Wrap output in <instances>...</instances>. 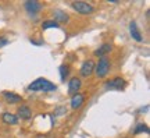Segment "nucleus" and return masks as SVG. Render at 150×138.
Wrapping results in <instances>:
<instances>
[{
  "mask_svg": "<svg viewBox=\"0 0 150 138\" xmlns=\"http://www.w3.org/2000/svg\"><path fill=\"white\" fill-rule=\"evenodd\" d=\"M95 61L92 60V59H89V60H85L83 63H82V66H81L79 69V73L82 77H85V78H88V77H91L92 74H93V71H95Z\"/></svg>",
  "mask_w": 150,
  "mask_h": 138,
  "instance_id": "obj_4",
  "label": "nucleus"
},
{
  "mask_svg": "<svg viewBox=\"0 0 150 138\" xmlns=\"http://www.w3.org/2000/svg\"><path fill=\"white\" fill-rule=\"evenodd\" d=\"M106 87L110 89H115V91H122L127 87V81L124 80L122 77H114L112 80L106 82Z\"/></svg>",
  "mask_w": 150,
  "mask_h": 138,
  "instance_id": "obj_5",
  "label": "nucleus"
},
{
  "mask_svg": "<svg viewBox=\"0 0 150 138\" xmlns=\"http://www.w3.org/2000/svg\"><path fill=\"white\" fill-rule=\"evenodd\" d=\"M129 34H131V36L134 38L136 42H142V41H143V38L140 35L139 28H138V25H136L135 21H131V24H129Z\"/></svg>",
  "mask_w": 150,
  "mask_h": 138,
  "instance_id": "obj_11",
  "label": "nucleus"
},
{
  "mask_svg": "<svg viewBox=\"0 0 150 138\" xmlns=\"http://www.w3.org/2000/svg\"><path fill=\"white\" fill-rule=\"evenodd\" d=\"M17 113H18V119H21V120H29L31 117H32V110H31V107L28 106V105H21V106L17 109Z\"/></svg>",
  "mask_w": 150,
  "mask_h": 138,
  "instance_id": "obj_9",
  "label": "nucleus"
},
{
  "mask_svg": "<svg viewBox=\"0 0 150 138\" xmlns=\"http://www.w3.org/2000/svg\"><path fill=\"white\" fill-rule=\"evenodd\" d=\"M36 138H45V135H38Z\"/></svg>",
  "mask_w": 150,
  "mask_h": 138,
  "instance_id": "obj_20",
  "label": "nucleus"
},
{
  "mask_svg": "<svg viewBox=\"0 0 150 138\" xmlns=\"http://www.w3.org/2000/svg\"><path fill=\"white\" fill-rule=\"evenodd\" d=\"M59 70H60V78H61V81H65L68 78V75H70V66L68 64H61Z\"/></svg>",
  "mask_w": 150,
  "mask_h": 138,
  "instance_id": "obj_15",
  "label": "nucleus"
},
{
  "mask_svg": "<svg viewBox=\"0 0 150 138\" xmlns=\"http://www.w3.org/2000/svg\"><path fill=\"white\" fill-rule=\"evenodd\" d=\"M85 103V95L83 94H75V95L71 96V101H70V105H71V109L74 110H78L79 107H82V105Z\"/></svg>",
  "mask_w": 150,
  "mask_h": 138,
  "instance_id": "obj_8",
  "label": "nucleus"
},
{
  "mask_svg": "<svg viewBox=\"0 0 150 138\" xmlns=\"http://www.w3.org/2000/svg\"><path fill=\"white\" fill-rule=\"evenodd\" d=\"M8 43V39L6 36H0V48H3L4 45H7Z\"/></svg>",
  "mask_w": 150,
  "mask_h": 138,
  "instance_id": "obj_19",
  "label": "nucleus"
},
{
  "mask_svg": "<svg viewBox=\"0 0 150 138\" xmlns=\"http://www.w3.org/2000/svg\"><path fill=\"white\" fill-rule=\"evenodd\" d=\"M71 7L74 9L76 13H79L81 16H89L95 11V7L88 3V1H72Z\"/></svg>",
  "mask_w": 150,
  "mask_h": 138,
  "instance_id": "obj_3",
  "label": "nucleus"
},
{
  "mask_svg": "<svg viewBox=\"0 0 150 138\" xmlns=\"http://www.w3.org/2000/svg\"><path fill=\"white\" fill-rule=\"evenodd\" d=\"M60 25L54 20H46L42 22V29H49V28H59Z\"/></svg>",
  "mask_w": 150,
  "mask_h": 138,
  "instance_id": "obj_16",
  "label": "nucleus"
},
{
  "mask_svg": "<svg viewBox=\"0 0 150 138\" xmlns=\"http://www.w3.org/2000/svg\"><path fill=\"white\" fill-rule=\"evenodd\" d=\"M81 87H82V80H81L79 77H72L70 81H68V94L71 96L75 95V94H78L81 89Z\"/></svg>",
  "mask_w": 150,
  "mask_h": 138,
  "instance_id": "obj_7",
  "label": "nucleus"
},
{
  "mask_svg": "<svg viewBox=\"0 0 150 138\" xmlns=\"http://www.w3.org/2000/svg\"><path fill=\"white\" fill-rule=\"evenodd\" d=\"M139 133H149V127L146 126L145 123H138V124H136L135 134H139Z\"/></svg>",
  "mask_w": 150,
  "mask_h": 138,
  "instance_id": "obj_17",
  "label": "nucleus"
},
{
  "mask_svg": "<svg viewBox=\"0 0 150 138\" xmlns=\"http://www.w3.org/2000/svg\"><path fill=\"white\" fill-rule=\"evenodd\" d=\"M1 96L7 103L10 105H16V103H21L22 102V96L16 94V92H11V91H3L1 92Z\"/></svg>",
  "mask_w": 150,
  "mask_h": 138,
  "instance_id": "obj_6",
  "label": "nucleus"
},
{
  "mask_svg": "<svg viewBox=\"0 0 150 138\" xmlns=\"http://www.w3.org/2000/svg\"><path fill=\"white\" fill-rule=\"evenodd\" d=\"M24 7H25V10H27L28 13L36 14V13H39V11L43 9V4L39 3V1H25Z\"/></svg>",
  "mask_w": 150,
  "mask_h": 138,
  "instance_id": "obj_10",
  "label": "nucleus"
},
{
  "mask_svg": "<svg viewBox=\"0 0 150 138\" xmlns=\"http://www.w3.org/2000/svg\"><path fill=\"white\" fill-rule=\"evenodd\" d=\"M56 89H57V85L50 82L46 78H38L32 81L27 88V91L29 92H54Z\"/></svg>",
  "mask_w": 150,
  "mask_h": 138,
  "instance_id": "obj_1",
  "label": "nucleus"
},
{
  "mask_svg": "<svg viewBox=\"0 0 150 138\" xmlns=\"http://www.w3.org/2000/svg\"><path fill=\"white\" fill-rule=\"evenodd\" d=\"M110 67H111L110 59H108L107 56H103V57L99 59V61L95 64V71H93V73L96 74L97 78H104V77L108 74Z\"/></svg>",
  "mask_w": 150,
  "mask_h": 138,
  "instance_id": "obj_2",
  "label": "nucleus"
},
{
  "mask_svg": "<svg viewBox=\"0 0 150 138\" xmlns=\"http://www.w3.org/2000/svg\"><path fill=\"white\" fill-rule=\"evenodd\" d=\"M68 14L64 13L63 10H54L53 11V20L60 25V22H67L68 21Z\"/></svg>",
  "mask_w": 150,
  "mask_h": 138,
  "instance_id": "obj_14",
  "label": "nucleus"
},
{
  "mask_svg": "<svg viewBox=\"0 0 150 138\" xmlns=\"http://www.w3.org/2000/svg\"><path fill=\"white\" fill-rule=\"evenodd\" d=\"M111 50H112L111 43H103L102 46H99V48L93 52V54H95V56H99V57H103V56H107Z\"/></svg>",
  "mask_w": 150,
  "mask_h": 138,
  "instance_id": "obj_12",
  "label": "nucleus"
},
{
  "mask_svg": "<svg viewBox=\"0 0 150 138\" xmlns=\"http://www.w3.org/2000/svg\"><path fill=\"white\" fill-rule=\"evenodd\" d=\"M54 113H56L57 116H60V114H64V113H67V107H65V106H59V107H56Z\"/></svg>",
  "mask_w": 150,
  "mask_h": 138,
  "instance_id": "obj_18",
  "label": "nucleus"
},
{
  "mask_svg": "<svg viewBox=\"0 0 150 138\" xmlns=\"http://www.w3.org/2000/svg\"><path fill=\"white\" fill-rule=\"evenodd\" d=\"M1 120L4 124H11V126H16L18 123V117L14 114V113H10V112H4L3 116H1Z\"/></svg>",
  "mask_w": 150,
  "mask_h": 138,
  "instance_id": "obj_13",
  "label": "nucleus"
}]
</instances>
